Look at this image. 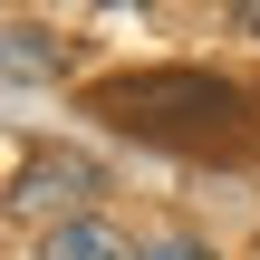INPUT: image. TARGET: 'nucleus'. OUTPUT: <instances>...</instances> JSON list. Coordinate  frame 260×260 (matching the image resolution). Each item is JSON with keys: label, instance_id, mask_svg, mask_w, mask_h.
Listing matches in <instances>:
<instances>
[{"label": "nucleus", "instance_id": "1", "mask_svg": "<svg viewBox=\"0 0 260 260\" xmlns=\"http://www.w3.org/2000/svg\"><path fill=\"white\" fill-rule=\"evenodd\" d=\"M106 106L125 116V125H183V116H251L232 87H212V77H116L106 87Z\"/></svg>", "mask_w": 260, "mask_h": 260}, {"label": "nucleus", "instance_id": "2", "mask_svg": "<svg viewBox=\"0 0 260 260\" xmlns=\"http://www.w3.org/2000/svg\"><path fill=\"white\" fill-rule=\"evenodd\" d=\"M96 193V164L87 154H29L19 164V203L39 212V203H87Z\"/></svg>", "mask_w": 260, "mask_h": 260}, {"label": "nucleus", "instance_id": "3", "mask_svg": "<svg viewBox=\"0 0 260 260\" xmlns=\"http://www.w3.org/2000/svg\"><path fill=\"white\" fill-rule=\"evenodd\" d=\"M48 260H145L125 232H106V222H58L48 232Z\"/></svg>", "mask_w": 260, "mask_h": 260}, {"label": "nucleus", "instance_id": "4", "mask_svg": "<svg viewBox=\"0 0 260 260\" xmlns=\"http://www.w3.org/2000/svg\"><path fill=\"white\" fill-rule=\"evenodd\" d=\"M10 68H19V77H39V68H48V48H39V29H10Z\"/></svg>", "mask_w": 260, "mask_h": 260}]
</instances>
